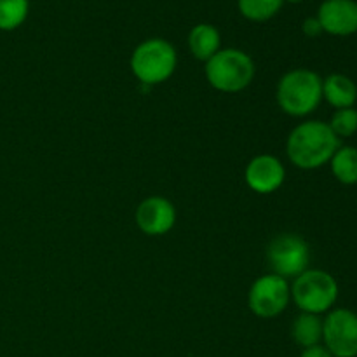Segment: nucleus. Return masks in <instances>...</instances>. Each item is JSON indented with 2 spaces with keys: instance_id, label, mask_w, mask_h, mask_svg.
<instances>
[{
  "instance_id": "6",
  "label": "nucleus",
  "mask_w": 357,
  "mask_h": 357,
  "mask_svg": "<svg viewBox=\"0 0 357 357\" xmlns=\"http://www.w3.org/2000/svg\"><path fill=\"white\" fill-rule=\"evenodd\" d=\"M267 261L272 274L282 279H295L309 268L310 248L298 234H279L267 248Z\"/></svg>"
},
{
  "instance_id": "14",
  "label": "nucleus",
  "mask_w": 357,
  "mask_h": 357,
  "mask_svg": "<svg viewBox=\"0 0 357 357\" xmlns=\"http://www.w3.org/2000/svg\"><path fill=\"white\" fill-rule=\"evenodd\" d=\"M291 337L296 345L307 349L321 344L323 340V319L317 314L302 312L295 317L291 326Z\"/></svg>"
},
{
  "instance_id": "4",
  "label": "nucleus",
  "mask_w": 357,
  "mask_h": 357,
  "mask_svg": "<svg viewBox=\"0 0 357 357\" xmlns=\"http://www.w3.org/2000/svg\"><path fill=\"white\" fill-rule=\"evenodd\" d=\"M206 79L220 93H241L255 79V63L241 49H220L206 61Z\"/></svg>"
},
{
  "instance_id": "10",
  "label": "nucleus",
  "mask_w": 357,
  "mask_h": 357,
  "mask_svg": "<svg viewBox=\"0 0 357 357\" xmlns=\"http://www.w3.org/2000/svg\"><path fill=\"white\" fill-rule=\"evenodd\" d=\"M286 169L278 157L271 153H261V155L253 157L248 162L246 171H244V180L246 185L253 192L261 195L274 194L284 183Z\"/></svg>"
},
{
  "instance_id": "1",
  "label": "nucleus",
  "mask_w": 357,
  "mask_h": 357,
  "mask_svg": "<svg viewBox=\"0 0 357 357\" xmlns=\"http://www.w3.org/2000/svg\"><path fill=\"white\" fill-rule=\"evenodd\" d=\"M340 146L328 122L307 121L296 126L286 142V153L293 166L312 171L328 164Z\"/></svg>"
},
{
  "instance_id": "2",
  "label": "nucleus",
  "mask_w": 357,
  "mask_h": 357,
  "mask_svg": "<svg viewBox=\"0 0 357 357\" xmlns=\"http://www.w3.org/2000/svg\"><path fill=\"white\" fill-rule=\"evenodd\" d=\"M275 100L284 114L305 117L323 101V79L309 68L289 70L279 80Z\"/></svg>"
},
{
  "instance_id": "13",
  "label": "nucleus",
  "mask_w": 357,
  "mask_h": 357,
  "mask_svg": "<svg viewBox=\"0 0 357 357\" xmlns=\"http://www.w3.org/2000/svg\"><path fill=\"white\" fill-rule=\"evenodd\" d=\"M222 45V35L218 28L209 23H199L188 33V49L201 61H209Z\"/></svg>"
},
{
  "instance_id": "17",
  "label": "nucleus",
  "mask_w": 357,
  "mask_h": 357,
  "mask_svg": "<svg viewBox=\"0 0 357 357\" xmlns=\"http://www.w3.org/2000/svg\"><path fill=\"white\" fill-rule=\"evenodd\" d=\"M28 0H0V30L13 31L20 28L28 17Z\"/></svg>"
},
{
  "instance_id": "3",
  "label": "nucleus",
  "mask_w": 357,
  "mask_h": 357,
  "mask_svg": "<svg viewBox=\"0 0 357 357\" xmlns=\"http://www.w3.org/2000/svg\"><path fill=\"white\" fill-rule=\"evenodd\" d=\"M178 56L173 45L164 38H149L136 45L131 54V72L143 86H159L173 77Z\"/></svg>"
},
{
  "instance_id": "15",
  "label": "nucleus",
  "mask_w": 357,
  "mask_h": 357,
  "mask_svg": "<svg viewBox=\"0 0 357 357\" xmlns=\"http://www.w3.org/2000/svg\"><path fill=\"white\" fill-rule=\"evenodd\" d=\"M331 173L340 183L357 185V149L356 146H338L330 160Z\"/></svg>"
},
{
  "instance_id": "9",
  "label": "nucleus",
  "mask_w": 357,
  "mask_h": 357,
  "mask_svg": "<svg viewBox=\"0 0 357 357\" xmlns=\"http://www.w3.org/2000/svg\"><path fill=\"white\" fill-rule=\"evenodd\" d=\"M176 223V209L173 202L160 195H152L136 208V225L146 236H164Z\"/></svg>"
},
{
  "instance_id": "20",
  "label": "nucleus",
  "mask_w": 357,
  "mask_h": 357,
  "mask_svg": "<svg viewBox=\"0 0 357 357\" xmlns=\"http://www.w3.org/2000/svg\"><path fill=\"white\" fill-rule=\"evenodd\" d=\"M300 357H333V356H331V352L328 351L324 345L317 344V345H312V347L303 349Z\"/></svg>"
},
{
  "instance_id": "18",
  "label": "nucleus",
  "mask_w": 357,
  "mask_h": 357,
  "mask_svg": "<svg viewBox=\"0 0 357 357\" xmlns=\"http://www.w3.org/2000/svg\"><path fill=\"white\" fill-rule=\"evenodd\" d=\"M328 126H330L331 131L335 132V136H337L338 139L349 138V136L356 135L357 132V110L354 107L335 110V114L331 115V121L328 122Z\"/></svg>"
},
{
  "instance_id": "21",
  "label": "nucleus",
  "mask_w": 357,
  "mask_h": 357,
  "mask_svg": "<svg viewBox=\"0 0 357 357\" xmlns=\"http://www.w3.org/2000/svg\"><path fill=\"white\" fill-rule=\"evenodd\" d=\"M284 2H289V3H300L302 0H284Z\"/></svg>"
},
{
  "instance_id": "8",
  "label": "nucleus",
  "mask_w": 357,
  "mask_h": 357,
  "mask_svg": "<svg viewBox=\"0 0 357 357\" xmlns=\"http://www.w3.org/2000/svg\"><path fill=\"white\" fill-rule=\"evenodd\" d=\"M324 347L333 357H357V314L333 309L323 319Z\"/></svg>"
},
{
  "instance_id": "12",
  "label": "nucleus",
  "mask_w": 357,
  "mask_h": 357,
  "mask_svg": "<svg viewBox=\"0 0 357 357\" xmlns=\"http://www.w3.org/2000/svg\"><path fill=\"white\" fill-rule=\"evenodd\" d=\"M323 100L337 110L354 107L357 101L356 82L344 73H331L323 80Z\"/></svg>"
},
{
  "instance_id": "5",
  "label": "nucleus",
  "mask_w": 357,
  "mask_h": 357,
  "mask_svg": "<svg viewBox=\"0 0 357 357\" xmlns=\"http://www.w3.org/2000/svg\"><path fill=\"white\" fill-rule=\"evenodd\" d=\"M291 300L302 312H330L338 300V282L330 272L319 268H307L293 279Z\"/></svg>"
},
{
  "instance_id": "11",
  "label": "nucleus",
  "mask_w": 357,
  "mask_h": 357,
  "mask_svg": "<svg viewBox=\"0 0 357 357\" xmlns=\"http://www.w3.org/2000/svg\"><path fill=\"white\" fill-rule=\"evenodd\" d=\"M323 31L335 37H349L357 33L356 0H324L317 10Z\"/></svg>"
},
{
  "instance_id": "19",
  "label": "nucleus",
  "mask_w": 357,
  "mask_h": 357,
  "mask_svg": "<svg viewBox=\"0 0 357 357\" xmlns=\"http://www.w3.org/2000/svg\"><path fill=\"white\" fill-rule=\"evenodd\" d=\"M302 31L307 35V37L314 38V37H319V35L323 33V26H321L317 17H307V20L302 23Z\"/></svg>"
},
{
  "instance_id": "7",
  "label": "nucleus",
  "mask_w": 357,
  "mask_h": 357,
  "mask_svg": "<svg viewBox=\"0 0 357 357\" xmlns=\"http://www.w3.org/2000/svg\"><path fill=\"white\" fill-rule=\"evenodd\" d=\"M291 300V286L275 274L258 278L248 293V307L260 319H272L282 314Z\"/></svg>"
},
{
  "instance_id": "16",
  "label": "nucleus",
  "mask_w": 357,
  "mask_h": 357,
  "mask_svg": "<svg viewBox=\"0 0 357 357\" xmlns=\"http://www.w3.org/2000/svg\"><path fill=\"white\" fill-rule=\"evenodd\" d=\"M284 0H237L241 14L246 20L257 21H268L281 10Z\"/></svg>"
}]
</instances>
